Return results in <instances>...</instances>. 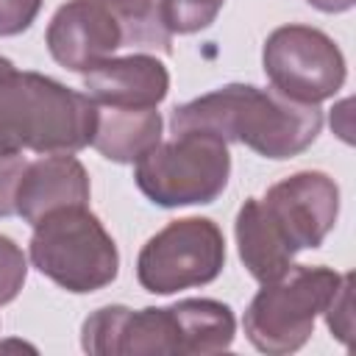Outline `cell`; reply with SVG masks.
Returning <instances> with one entry per match:
<instances>
[{
  "mask_svg": "<svg viewBox=\"0 0 356 356\" xmlns=\"http://www.w3.org/2000/svg\"><path fill=\"white\" fill-rule=\"evenodd\" d=\"M172 134H209L284 161L300 156L323 131V111L253 83H225L172 108Z\"/></svg>",
  "mask_w": 356,
  "mask_h": 356,
  "instance_id": "cell-1",
  "label": "cell"
},
{
  "mask_svg": "<svg viewBox=\"0 0 356 356\" xmlns=\"http://www.w3.org/2000/svg\"><path fill=\"white\" fill-rule=\"evenodd\" d=\"M97 103L42 72H19L0 56V150L78 153L92 145Z\"/></svg>",
  "mask_w": 356,
  "mask_h": 356,
  "instance_id": "cell-2",
  "label": "cell"
},
{
  "mask_svg": "<svg viewBox=\"0 0 356 356\" xmlns=\"http://www.w3.org/2000/svg\"><path fill=\"white\" fill-rule=\"evenodd\" d=\"M33 267L72 295L108 286L120 273V250L89 206H67L33 225L28 245Z\"/></svg>",
  "mask_w": 356,
  "mask_h": 356,
  "instance_id": "cell-3",
  "label": "cell"
},
{
  "mask_svg": "<svg viewBox=\"0 0 356 356\" xmlns=\"http://www.w3.org/2000/svg\"><path fill=\"white\" fill-rule=\"evenodd\" d=\"M342 275L323 264H289L278 278L261 284L245 309L242 328L248 342L270 356L300 350L317 317L334 298Z\"/></svg>",
  "mask_w": 356,
  "mask_h": 356,
  "instance_id": "cell-4",
  "label": "cell"
},
{
  "mask_svg": "<svg viewBox=\"0 0 356 356\" xmlns=\"http://www.w3.org/2000/svg\"><path fill=\"white\" fill-rule=\"evenodd\" d=\"M228 178V145L209 134H175L172 142H159L147 150L134 170L139 192L161 209L214 203Z\"/></svg>",
  "mask_w": 356,
  "mask_h": 356,
  "instance_id": "cell-5",
  "label": "cell"
},
{
  "mask_svg": "<svg viewBox=\"0 0 356 356\" xmlns=\"http://www.w3.org/2000/svg\"><path fill=\"white\" fill-rule=\"evenodd\" d=\"M225 267V236L209 217H184L156 231L136 256L145 292L172 295L211 284Z\"/></svg>",
  "mask_w": 356,
  "mask_h": 356,
  "instance_id": "cell-6",
  "label": "cell"
},
{
  "mask_svg": "<svg viewBox=\"0 0 356 356\" xmlns=\"http://www.w3.org/2000/svg\"><path fill=\"white\" fill-rule=\"evenodd\" d=\"M261 67L275 92L312 106L334 97L348 75L339 44L320 28L295 22L264 39Z\"/></svg>",
  "mask_w": 356,
  "mask_h": 356,
  "instance_id": "cell-7",
  "label": "cell"
},
{
  "mask_svg": "<svg viewBox=\"0 0 356 356\" xmlns=\"http://www.w3.org/2000/svg\"><path fill=\"white\" fill-rule=\"evenodd\" d=\"M259 206L284 245L298 256L320 248L339 217V186L320 170H300L273 184Z\"/></svg>",
  "mask_w": 356,
  "mask_h": 356,
  "instance_id": "cell-8",
  "label": "cell"
},
{
  "mask_svg": "<svg viewBox=\"0 0 356 356\" xmlns=\"http://www.w3.org/2000/svg\"><path fill=\"white\" fill-rule=\"evenodd\" d=\"M81 348L92 356H178V323L172 306L128 309L103 306L81 325Z\"/></svg>",
  "mask_w": 356,
  "mask_h": 356,
  "instance_id": "cell-9",
  "label": "cell"
},
{
  "mask_svg": "<svg viewBox=\"0 0 356 356\" xmlns=\"http://www.w3.org/2000/svg\"><path fill=\"white\" fill-rule=\"evenodd\" d=\"M44 42L53 61L72 72H89L95 64L125 47L117 19L97 0H67L58 6Z\"/></svg>",
  "mask_w": 356,
  "mask_h": 356,
  "instance_id": "cell-10",
  "label": "cell"
},
{
  "mask_svg": "<svg viewBox=\"0 0 356 356\" xmlns=\"http://www.w3.org/2000/svg\"><path fill=\"white\" fill-rule=\"evenodd\" d=\"M89 172L72 153H47L28 161L17 184V214L36 225L42 217L67 209L89 206Z\"/></svg>",
  "mask_w": 356,
  "mask_h": 356,
  "instance_id": "cell-11",
  "label": "cell"
},
{
  "mask_svg": "<svg viewBox=\"0 0 356 356\" xmlns=\"http://www.w3.org/2000/svg\"><path fill=\"white\" fill-rule=\"evenodd\" d=\"M83 92L97 106L156 108L170 92V72L147 53L111 56L83 72Z\"/></svg>",
  "mask_w": 356,
  "mask_h": 356,
  "instance_id": "cell-12",
  "label": "cell"
},
{
  "mask_svg": "<svg viewBox=\"0 0 356 356\" xmlns=\"http://www.w3.org/2000/svg\"><path fill=\"white\" fill-rule=\"evenodd\" d=\"M164 120L156 108L97 106L92 147L114 164H136L161 142Z\"/></svg>",
  "mask_w": 356,
  "mask_h": 356,
  "instance_id": "cell-13",
  "label": "cell"
},
{
  "mask_svg": "<svg viewBox=\"0 0 356 356\" xmlns=\"http://www.w3.org/2000/svg\"><path fill=\"white\" fill-rule=\"evenodd\" d=\"M178 323V356H209L228 350L236 337V320L228 303L214 298H186L172 303Z\"/></svg>",
  "mask_w": 356,
  "mask_h": 356,
  "instance_id": "cell-14",
  "label": "cell"
},
{
  "mask_svg": "<svg viewBox=\"0 0 356 356\" xmlns=\"http://www.w3.org/2000/svg\"><path fill=\"white\" fill-rule=\"evenodd\" d=\"M234 234H236L239 259L259 284L278 278L295 261V253L284 245V239L275 234V228L264 217L259 197H248L242 203L234 222Z\"/></svg>",
  "mask_w": 356,
  "mask_h": 356,
  "instance_id": "cell-15",
  "label": "cell"
},
{
  "mask_svg": "<svg viewBox=\"0 0 356 356\" xmlns=\"http://www.w3.org/2000/svg\"><path fill=\"white\" fill-rule=\"evenodd\" d=\"M117 19L125 47L172 53V33L164 25L159 0H97Z\"/></svg>",
  "mask_w": 356,
  "mask_h": 356,
  "instance_id": "cell-16",
  "label": "cell"
},
{
  "mask_svg": "<svg viewBox=\"0 0 356 356\" xmlns=\"http://www.w3.org/2000/svg\"><path fill=\"white\" fill-rule=\"evenodd\" d=\"M170 33H197L209 28L225 0H159Z\"/></svg>",
  "mask_w": 356,
  "mask_h": 356,
  "instance_id": "cell-17",
  "label": "cell"
},
{
  "mask_svg": "<svg viewBox=\"0 0 356 356\" xmlns=\"http://www.w3.org/2000/svg\"><path fill=\"white\" fill-rule=\"evenodd\" d=\"M25 278H28V259L22 248L11 236L0 234V306L11 303L19 295Z\"/></svg>",
  "mask_w": 356,
  "mask_h": 356,
  "instance_id": "cell-18",
  "label": "cell"
},
{
  "mask_svg": "<svg viewBox=\"0 0 356 356\" xmlns=\"http://www.w3.org/2000/svg\"><path fill=\"white\" fill-rule=\"evenodd\" d=\"M25 156L22 150H0V217L17 214L14 197H17V184L25 170Z\"/></svg>",
  "mask_w": 356,
  "mask_h": 356,
  "instance_id": "cell-19",
  "label": "cell"
},
{
  "mask_svg": "<svg viewBox=\"0 0 356 356\" xmlns=\"http://www.w3.org/2000/svg\"><path fill=\"white\" fill-rule=\"evenodd\" d=\"M42 0H0V36H17L33 25Z\"/></svg>",
  "mask_w": 356,
  "mask_h": 356,
  "instance_id": "cell-20",
  "label": "cell"
},
{
  "mask_svg": "<svg viewBox=\"0 0 356 356\" xmlns=\"http://www.w3.org/2000/svg\"><path fill=\"white\" fill-rule=\"evenodd\" d=\"M350 281H353V275L350 273H345L342 275V281H339V286H337V292H334V298L328 300V306H325V323H328V328L342 339V342H348V334H350Z\"/></svg>",
  "mask_w": 356,
  "mask_h": 356,
  "instance_id": "cell-21",
  "label": "cell"
},
{
  "mask_svg": "<svg viewBox=\"0 0 356 356\" xmlns=\"http://www.w3.org/2000/svg\"><path fill=\"white\" fill-rule=\"evenodd\" d=\"M306 3L325 14H342V11H350L356 0H306Z\"/></svg>",
  "mask_w": 356,
  "mask_h": 356,
  "instance_id": "cell-22",
  "label": "cell"
}]
</instances>
